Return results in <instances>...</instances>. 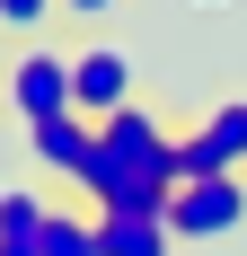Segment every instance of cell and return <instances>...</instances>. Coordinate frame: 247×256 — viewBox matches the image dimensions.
Here are the masks:
<instances>
[{
    "mask_svg": "<svg viewBox=\"0 0 247 256\" xmlns=\"http://www.w3.org/2000/svg\"><path fill=\"white\" fill-rule=\"evenodd\" d=\"M0 98H9V115H18L26 132L53 124V115H80V98H71V53H62V44H26L18 62L0 71Z\"/></svg>",
    "mask_w": 247,
    "mask_h": 256,
    "instance_id": "6da1fadb",
    "label": "cell"
},
{
    "mask_svg": "<svg viewBox=\"0 0 247 256\" xmlns=\"http://www.w3.org/2000/svg\"><path fill=\"white\" fill-rule=\"evenodd\" d=\"M247 221V177H194L168 194V230L194 248V238H230Z\"/></svg>",
    "mask_w": 247,
    "mask_h": 256,
    "instance_id": "7a4b0ae2",
    "label": "cell"
},
{
    "mask_svg": "<svg viewBox=\"0 0 247 256\" xmlns=\"http://www.w3.org/2000/svg\"><path fill=\"white\" fill-rule=\"evenodd\" d=\"M176 159H186V186L194 177H247V98L212 106V115L176 142Z\"/></svg>",
    "mask_w": 247,
    "mask_h": 256,
    "instance_id": "3957f363",
    "label": "cell"
},
{
    "mask_svg": "<svg viewBox=\"0 0 247 256\" xmlns=\"http://www.w3.org/2000/svg\"><path fill=\"white\" fill-rule=\"evenodd\" d=\"M132 53L124 44H80L71 53V98H80V115H88V124H106V115H124V106H142L132 98Z\"/></svg>",
    "mask_w": 247,
    "mask_h": 256,
    "instance_id": "277c9868",
    "label": "cell"
},
{
    "mask_svg": "<svg viewBox=\"0 0 247 256\" xmlns=\"http://www.w3.org/2000/svg\"><path fill=\"white\" fill-rule=\"evenodd\" d=\"M26 150H36V168H53V177L80 186V168H88V150H98V124H88V115H53V124L26 132Z\"/></svg>",
    "mask_w": 247,
    "mask_h": 256,
    "instance_id": "5b68a950",
    "label": "cell"
},
{
    "mask_svg": "<svg viewBox=\"0 0 247 256\" xmlns=\"http://www.w3.org/2000/svg\"><path fill=\"white\" fill-rule=\"evenodd\" d=\"M168 212H98V256H168Z\"/></svg>",
    "mask_w": 247,
    "mask_h": 256,
    "instance_id": "8992f818",
    "label": "cell"
},
{
    "mask_svg": "<svg viewBox=\"0 0 247 256\" xmlns=\"http://www.w3.org/2000/svg\"><path fill=\"white\" fill-rule=\"evenodd\" d=\"M53 221V204L36 194V186H0V248H36Z\"/></svg>",
    "mask_w": 247,
    "mask_h": 256,
    "instance_id": "52a82bcc",
    "label": "cell"
},
{
    "mask_svg": "<svg viewBox=\"0 0 247 256\" xmlns=\"http://www.w3.org/2000/svg\"><path fill=\"white\" fill-rule=\"evenodd\" d=\"M36 256H98V212H62V204H53Z\"/></svg>",
    "mask_w": 247,
    "mask_h": 256,
    "instance_id": "ba28073f",
    "label": "cell"
},
{
    "mask_svg": "<svg viewBox=\"0 0 247 256\" xmlns=\"http://www.w3.org/2000/svg\"><path fill=\"white\" fill-rule=\"evenodd\" d=\"M62 0H0V36H18V44H44V18Z\"/></svg>",
    "mask_w": 247,
    "mask_h": 256,
    "instance_id": "9c48e42d",
    "label": "cell"
},
{
    "mask_svg": "<svg viewBox=\"0 0 247 256\" xmlns=\"http://www.w3.org/2000/svg\"><path fill=\"white\" fill-rule=\"evenodd\" d=\"M124 0H62V18H115Z\"/></svg>",
    "mask_w": 247,
    "mask_h": 256,
    "instance_id": "30bf717a",
    "label": "cell"
},
{
    "mask_svg": "<svg viewBox=\"0 0 247 256\" xmlns=\"http://www.w3.org/2000/svg\"><path fill=\"white\" fill-rule=\"evenodd\" d=\"M0 256H36V248H0Z\"/></svg>",
    "mask_w": 247,
    "mask_h": 256,
    "instance_id": "8fae6325",
    "label": "cell"
},
{
    "mask_svg": "<svg viewBox=\"0 0 247 256\" xmlns=\"http://www.w3.org/2000/svg\"><path fill=\"white\" fill-rule=\"evenodd\" d=\"M203 9H221V0H203Z\"/></svg>",
    "mask_w": 247,
    "mask_h": 256,
    "instance_id": "7c38bea8",
    "label": "cell"
},
{
    "mask_svg": "<svg viewBox=\"0 0 247 256\" xmlns=\"http://www.w3.org/2000/svg\"><path fill=\"white\" fill-rule=\"evenodd\" d=\"M0 71H9V62H0Z\"/></svg>",
    "mask_w": 247,
    "mask_h": 256,
    "instance_id": "4fadbf2b",
    "label": "cell"
}]
</instances>
